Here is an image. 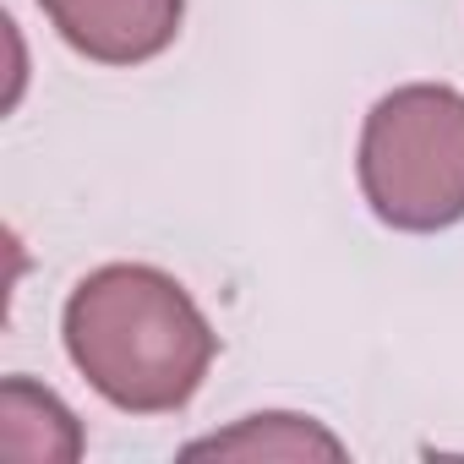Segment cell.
<instances>
[{"label":"cell","instance_id":"3957f363","mask_svg":"<svg viewBox=\"0 0 464 464\" xmlns=\"http://www.w3.org/2000/svg\"><path fill=\"white\" fill-rule=\"evenodd\" d=\"M55 34L99 66H142L180 34L186 0H39Z\"/></svg>","mask_w":464,"mask_h":464},{"label":"cell","instance_id":"7a4b0ae2","mask_svg":"<svg viewBox=\"0 0 464 464\" xmlns=\"http://www.w3.org/2000/svg\"><path fill=\"white\" fill-rule=\"evenodd\" d=\"M361 191L372 213L410 236L464 218V93L410 82L377 99L361 131Z\"/></svg>","mask_w":464,"mask_h":464},{"label":"cell","instance_id":"6da1fadb","mask_svg":"<svg viewBox=\"0 0 464 464\" xmlns=\"http://www.w3.org/2000/svg\"><path fill=\"white\" fill-rule=\"evenodd\" d=\"M66 355L115 410L169 415L202 388L218 334L180 279L142 263H110L66 301Z\"/></svg>","mask_w":464,"mask_h":464},{"label":"cell","instance_id":"5b68a950","mask_svg":"<svg viewBox=\"0 0 464 464\" xmlns=\"http://www.w3.org/2000/svg\"><path fill=\"white\" fill-rule=\"evenodd\" d=\"M186 459H344V442L312 415H246L229 431L186 442Z\"/></svg>","mask_w":464,"mask_h":464},{"label":"cell","instance_id":"277c9868","mask_svg":"<svg viewBox=\"0 0 464 464\" xmlns=\"http://www.w3.org/2000/svg\"><path fill=\"white\" fill-rule=\"evenodd\" d=\"M0 453L23 464H72L82 459V426L50 388L6 377L0 382Z\"/></svg>","mask_w":464,"mask_h":464}]
</instances>
